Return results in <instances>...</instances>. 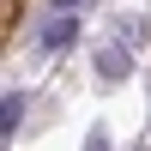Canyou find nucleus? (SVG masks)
<instances>
[{"label":"nucleus","mask_w":151,"mask_h":151,"mask_svg":"<svg viewBox=\"0 0 151 151\" xmlns=\"http://www.w3.org/2000/svg\"><path fill=\"white\" fill-rule=\"evenodd\" d=\"M73 42H79V12H55V18L42 24V36H36L42 55H67Z\"/></svg>","instance_id":"f257e3e1"},{"label":"nucleus","mask_w":151,"mask_h":151,"mask_svg":"<svg viewBox=\"0 0 151 151\" xmlns=\"http://www.w3.org/2000/svg\"><path fill=\"white\" fill-rule=\"evenodd\" d=\"M48 12H79V0H48Z\"/></svg>","instance_id":"20e7f679"},{"label":"nucleus","mask_w":151,"mask_h":151,"mask_svg":"<svg viewBox=\"0 0 151 151\" xmlns=\"http://www.w3.org/2000/svg\"><path fill=\"white\" fill-rule=\"evenodd\" d=\"M133 73V42H103L97 48V79L103 85H121Z\"/></svg>","instance_id":"f03ea898"},{"label":"nucleus","mask_w":151,"mask_h":151,"mask_svg":"<svg viewBox=\"0 0 151 151\" xmlns=\"http://www.w3.org/2000/svg\"><path fill=\"white\" fill-rule=\"evenodd\" d=\"M24 109H30V91H18V85H12V91L0 97V133H6V145H12V133L24 127Z\"/></svg>","instance_id":"7ed1b4c3"}]
</instances>
